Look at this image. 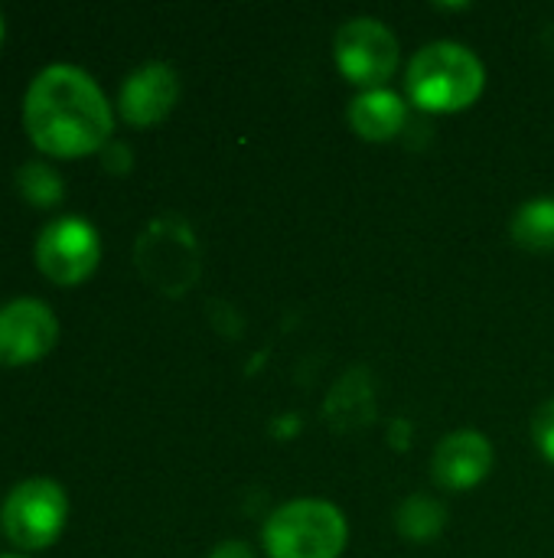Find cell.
I'll list each match as a JSON object with an SVG mask.
<instances>
[{
    "instance_id": "cell-1",
    "label": "cell",
    "mask_w": 554,
    "mask_h": 558,
    "mask_svg": "<svg viewBox=\"0 0 554 558\" xmlns=\"http://www.w3.org/2000/svg\"><path fill=\"white\" fill-rule=\"evenodd\" d=\"M23 124L49 157H85L111 141L114 114L104 92L78 65H46L26 88Z\"/></svg>"
},
{
    "instance_id": "cell-2",
    "label": "cell",
    "mask_w": 554,
    "mask_h": 558,
    "mask_svg": "<svg viewBox=\"0 0 554 558\" xmlns=\"http://www.w3.org/2000/svg\"><path fill=\"white\" fill-rule=\"evenodd\" d=\"M411 101L428 114H454L470 108L487 85V69L477 52L460 43H431L415 52L405 75Z\"/></svg>"
},
{
    "instance_id": "cell-3",
    "label": "cell",
    "mask_w": 554,
    "mask_h": 558,
    "mask_svg": "<svg viewBox=\"0 0 554 558\" xmlns=\"http://www.w3.org/2000/svg\"><path fill=\"white\" fill-rule=\"evenodd\" d=\"M346 543L349 526L343 510L317 497L278 507L261 530L268 558H340Z\"/></svg>"
},
{
    "instance_id": "cell-4",
    "label": "cell",
    "mask_w": 554,
    "mask_h": 558,
    "mask_svg": "<svg viewBox=\"0 0 554 558\" xmlns=\"http://www.w3.org/2000/svg\"><path fill=\"white\" fill-rule=\"evenodd\" d=\"M134 262L140 278L167 298L186 294L202 271L199 242L189 222H183L180 216H157L140 232L134 245Z\"/></svg>"
},
{
    "instance_id": "cell-5",
    "label": "cell",
    "mask_w": 554,
    "mask_h": 558,
    "mask_svg": "<svg viewBox=\"0 0 554 558\" xmlns=\"http://www.w3.org/2000/svg\"><path fill=\"white\" fill-rule=\"evenodd\" d=\"M69 517V497L56 481L29 477L16 484L3 500V533L16 549L36 553L59 539Z\"/></svg>"
},
{
    "instance_id": "cell-6",
    "label": "cell",
    "mask_w": 554,
    "mask_h": 558,
    "mask_svg": "<svg viewBox=\"0 0 554 558\" xmlns=\"http://www.w3.org/2000/svg\"><path fill=\"white\" fill-rule=\"evenodd\" d=\"M336 69L346 82L369 88H385V82L398 69V39L376 16H353L340 26L333 43Z\"/></svg>"
},
{
    "instance_id": "cell-7",
    "label": "cell",
    "mask_w": 554,
    "mask_h": 558,
    "mask_svg": "<svg viewBox=\"0 0 554 558\" xmlns=\"http://www.w3.org/2000/svg\"><path fill=\"white\" fill-rule=\"evenodd\" d=\"M98 262H101V239L95 226L78 216H59L46 222L36 235V268L62 288L91 278Z\"/></svg>"
},
{
    "instance_id": "cell-8",
    "label": "cell",
    "mask_w": 554,
    "mask_h": 558,
    "mask_svg": "<svg viewBox=\"0 0 554 558\" xmlns=\"http://www.w3.org/2000/svg\"><path fill=\"white\" fill-rule=\"evenodd\" d=\"M59 340V320L49 304L16 298L0 307V366L16 369L42 360Z\"/></svg>"
},
{
    "instance_id": "cell-9",
    "label": "cell",
    "mask_w": 554,
    "mask_h": 558,
    "mask_svg": "<svg viewBox=\"0 0 554 558\" xmlns=\"http://www.w3.org/2000/svg\"><path fill=\"white\" fill-rule=\"evenodd\" d=\"M176 98H180L176 69L167 62H147L124 78L121 95H118V108H121V118L127 124L150 128L173 111Z\"/></svg>"
},
{
    "instance_id": "cell-10",
    "label": "cell",
    "mask_w": 554,
    "mask_h": 558,
    "mask_svg": "<svg viewBox=\"0 0 554 558\" xmlns=\"http://www.w3.org/2000/svg\"><path fill=\"white\" fill-rule=\"evenodd\" d=\"M493 471V445L487 435L464 428L447 435L431 458V474L444 490H473Z\"/></svg>"
},
{
    "instance_id": "cell-11",
    "label": "cell",
    "mask_w": 554,
    "mask_h": 558,
    "mask_svg": "<svg viewBox=\"0 0 554 558\" xmlns=\"http://www.w3.org/2000/svg\"><path fill=\"white\" fill-rule=\"evenodd\" d=\"M405 124H408V105L402 95L389 88L359 92L349 105V128L362 141H372V144L395 141L405 131Z\"/></svg>"
},
{
    "instance_id": "cell-12",
    "label": "cell",
    "mask_w": 554,
    "mask_h": 558,
    "mask_svg": "<svg viewBox=\"0 0 554 558\" xmlns=\"http://www.w3.org/2000/svg\"><path fill=\"white\" fill-rule=\"evenodd\" d=\"M444 526H447V507L428 494H411L395 510V530L408 543H431L444 533Z\"/></svg>"
},
{
    "instance_id": "cell-13",
    "label": "cell",
    "mask_w": 554,
    "mask_h": 558,
    "mask_svg": "<svg viewBox=\"0 0 554 558\" xmlns=\"http://www.w3.org/2000/svg\"><path fill=\"white\" fill-rule=\"evenodd\" d=\"M513 242L529 252H554V196L519 206L513 216Z\"/></svg>"
},
{
    "instance_id": "cell-14",
    "label": "cell",
    "mask_w": 554,
    "mask_h": 558,
    "mask_svg": "<svg viewBox=\"0 0 554 558\" xmlns=\"http://www.w3.org/2000/svg\"><path fill=\"white\" fill-rule=\"evenodd\" d=\"M16 190L33 206H56L62 199V177L42 160H26L16 170Z\"/></svg>"
},
{
    "instance_id": "cell-15",
    "label": "cell",
    "mask_w": 554,
    "mask_h": 558,
    "mask_svg": "<svg viewBox=\"0 0 554 558\" xmlns=\"http://www.w3.org/2000/svg\"><path fill=\"white\" fill-rule=\"evenodd\" d=\"M532 438H535V448L539 454L554 464V399L542 402L532 415Z\"/></svg>"
},
{
    "instance_id": "cell-16",
    "label": "cell",
    "mask_w": 554,
    "mask_h": 558,
    "mask_svg": "<svg viewBox=\"0 0 554 558\" xmlns=\"http://www.w3.org/2000/svg\"><path fill=\"white\" fill-rule=\"evenodd\" d=\"M101 163H104V170H111V173H127L131 170V147L127 144H118V141H108L104 147H101Z\"/></svg>"
},
{
    "instance_id": "cell-17",
    "label": "cell",
    "mask_w": 554,
    "mask_h": 558,
    "mask_svg": "<svg viewBox=\"0 0 554 558\" xmlns=\"http://www.w3.org/2000/svg\"><path fill=\"white\" fill-rule=\"evenodd\" d=\"M209 558H258L255 556V549L248 546V543H242V539H229V543H219Z\"/></svg>"
},
{
    "instance_id": "cell-18",
    "label": "cell",
    "mask_w": 554,
    "mask_h": 558,
    "mask_svg": "<svg viewBox=\"0 0 554 558\" xmlns=\"http://www.w3.org/2000/svg\"><path fill=\"white\" fill-rule=\"evenodd\" d=\"M0 43H3V16H0Z\"/></svg>"
},
{
    "instance_id": "cell-19",
    "label": "cell",
    "mask_w": 554,
    "mask_h": 558,
    "mask_svg": "<svg viewBox=\"0 0 554 558\" xmlns=\"http://www.w3.org/2000/svg\"><path fill=\"white\" fill-rule=\"evenodd\" d=\"M3 558H16V556H3Z\"/></svg>"
}]
</instances>
